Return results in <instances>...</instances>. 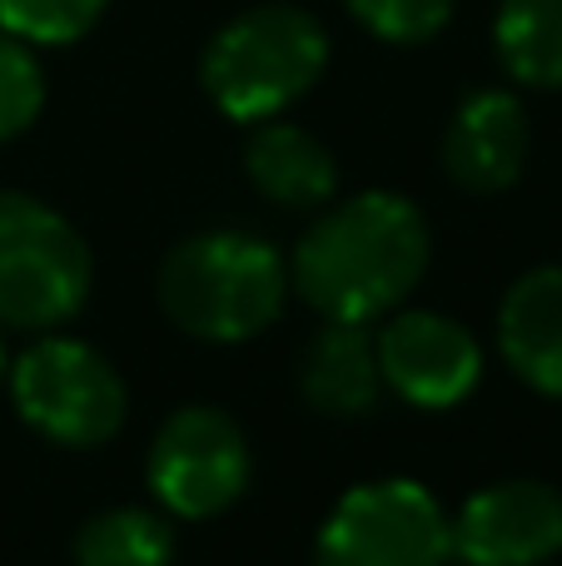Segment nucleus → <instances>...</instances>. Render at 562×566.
<instances>
[{"mask_svg": "<svg viewBox=\"0 0 562 566\" xmlns=\"http://www.w3.org/2000/svg\"><path fill=\"white\" fill-rule=\"evenodd\" d=\"M503 358L528 388L562 398V269H533L498 308Z\"/></svg>", "mask_w": 562, "mask_h": 566, "instance_id": "11", "label": "nucleus"}, {"mask_svg": "<svg viewBox=\"0 0 562 566\" xmlns=\"http://www.w3.org/2000/svg\"><path fill=\"white\" fill-rule=\"evenodd\" d=\"M249 442L219 408H179L149 448V492L175 517H215L244 492Z\"/></svg>", "mask_w": 562, "mask_h": 566, "instance_id": "7", "label": "nucleus"}, {"mask_svg": "<svg viewBox=\"0 0 562 566\" xmlns=\"http://www.w3.org/2000/svg\"><path fill=\"white\" fill-rule=\"evenodd\" d=\"M0 382H6V343H0Z\"/></svg>", "mask_w": 562, "mask_h": 566, "instance_id": "19", "label": "nucleus"}, {"mask_svg": "<svg viewBox=\"0 0 562 566\" xmlns=\"http://www.w3.org/2000/svg\"><path fill=\"white\" fill-rule=\"evenodd\" d=\"M448 522L434 492L408 478L344 492L319 527L314 566H444Z\"/></svg>", "mask_w": 562, "mask_h": 566, "instance_id": "6", "label": "nucleus"}, {"mask_svg": "<svg viewBox=\"0 0 562 566\" xmlns=\"http://www.w3.org/2000/svg\"><path fill=\"white\" fill-rule=\"evenodd\" d=\"M428 269V224L404 195H358L324 214L294 249V289L339 323L398 308Z\"/></svg>", "mask_w": 562, "mask_h": 566, "instance_id": "1", "label": "nucleus"}, {"mask_svg": "<svg viewBox=\"0 0 562 566\" xmlns=\"http://www.w3.org/2000/svg\"><path fill=\"white\" fill-rule=\"evenodd\" d=\"M40 105H45V75L35 55L25 40L0 35V139H15L20 129L35 125Z\"/></svg>", "mask_w": 562, "mask_h": 566, "instance_id": "17", "label": "nucleus"}, {"mask_svg": "<svg viewBox=\"0 0 562 566\" xmlns=\"http://www.w3.org/2000/svg\"><path fill=\"white\" fill-rule=\"evenodd\" d=\"M444 165L468 195H498L528 165V115L508 90H478L444 135Z\"/></svg>", "mask_w": 562, "mask_h": 566, "instance_id": "10", "label": "nucleus"}, {"mask_svg": "<svg viewBox=\"0 0 562 566\" xmlns=\"http://www.w3.org/2000/svg\"><path fill=\"white\" fill-rule=\"evenodd\" d=\"M493 40L513 80L533 90L562 85V0H503Z\"/></svg>", "mask_w": 562, "mask_h": 566, "instance_id": "14", "label": "nucleus"}, {"mask_svg": "<svg viewBox=\"0 0 562 566\" xmlns=\"http://www.w3.org/2000/svg\"><path fill=\"white\" fill-rule=\"evenodd\" d=\"M344 6L358 25L394 45H418V40L438 35L454 15V0H344Z\"/></svg>", "mask_w": 562, "mask_h": 566, "instance_id": "18", "label": "nucleus"}, {"mask_svg": "<svg viewBox=\"0 0 562 566\" xmlns=\"http://www.w3.org/2000/svg\"><path fill=\"white\" fill-rule=\"evenodd\" d=\"M105 0H0L6 35L25 45H70L100 20Z\"/></svg>", "mask_w": 562, "mask_h": 566, "instance_id": "16", "label": "nucleus"}, {"mask_svg": "<svg viewBox=\"0 0 562 566\" xmlns=\"http://www.w3.org/2000/svg\"><path fill=\"white\" fill-rule=\"evenodd\" d=\"M448 552L468 566H543L562 552V497L548 482H498L464 502Z\"/></svg>", "mask_w": 562, "mask_h": 566, "instance_id": "9", "label": "nucleus"}, {"mask_svg": "<svg viewBox=\"0 0 562 566\" xmlns=\"http://www.w3.org/2000/svg\"><path fill=\"white\" fill-rule=\"evenodd\" d=\"M299 382H304L309 408L329 412V418H364L378 408L384 392V373H378V348L364 333V323H339L314 333L299 363Z\"/></svg>", "mask_w": 562, "mask_h": 566, "instance_id": "12", "label": "nucleus"}, {"mask_svg": "<svg viewBox=\"0 0 562 566\" xmlns=\"http://www.w3.org/2000/svg\"><path fill=\"white\" fill-rule=\"evenodd\" d=\"M90 293V249L65 214L0 189V323L55 328Z\"/></svg>", "mask_w": 562, "mask_h": 566, "instance_id": "4", "label": "nucleus"}, {"mask_svg": "<svg viewBox=\"0 0 562 566\" xmlns=\"http://www.w3.org/2000/svg\"><path fill=\"white\" fill-rule=\"evenodd\" d=\"M20 418L50 442L100 448L125 422V382L95 348L75 338H40L10 368Z\"/></svg>", "mask_w": 562, "mask_h": 566, "instance_id": "5", "label": "nucleus"}, {"mask_svg": "<svg viewBox=\"0 0 562 566\" xmlns=\"http://www.w3.org/2000/svg\"><path fill=\"white\" fill-rule=\"evenodd\" d=\"M374 348L384 388H394L414 408H454L483 378V353H478L473 333L428 308L398 313L374 338Z\"/></svg>", "mask_w": 562, "mask_h": 566, "instance_id": "8", "label": "nucleus"}, {"mask_svg": "<svg viewBox=\"0 0 562 566\" xmlns=\"http://www.w3.org/2000/svg\"><path fill=\"white\" fill-rule=\"evenodd\" d=\"M329 65V35L299 6L235 15L205 50V90L229 119H274L314 90Z\"/></svg>", "mask_w": 562, "mask_h": 566, "instance_id": "3", "label": "nucleus"}, {"mask_svg": "<svg viewBox=\"0 0 562 566\" xmlns=\"http://www.w3.org/2000/svg\"><path fill=\"white\" fill-rule=\"evenodd\" d=\"M169 527L149 507H110L75 532L80 566H169Z\"/></svg>", "mask_w": 562, "mask_h": 566, "instance_id": "15", "label": "nucleus"}, {"mask_svg": "<svg viewBox=\"0 0 562 566\" xmlns=\"http://www.w3.org/2000/svg\"><path fill=\"white\" fill-rule=\"evenodd\" d=\"M284 259L274 244L235 229L195 234L159 269V303L185 333L209 343H244L284 308Z\"/></svg>", "mask_w": 562, "mask_h": 566, "instance_id": "2", "label": "nucleus"}, {"mask_svg": "<svg viewBox=\"0 0 562 566\" xmlns=\"http://www.w3.org/2000/svg\"><path fill=\"white\" fill-rule=\"evenodd\" d=\"M244 169L254 189L274 205L309 209L324 205L339 185V165L309 129L299 125H264L244 149Z\"/></svg>", "mask_w": 562, "mask_h": 566, "instance_id": "13", "label": "nucleus"}]
</instances>
